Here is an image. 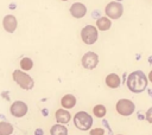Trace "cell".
Here are the masks:
<instances>
[{
    "label": "cell",
    "instance_id": "obj_1",
    "mask_svg": "<svg viewBox=\"0 0 152 135\" xmlns=\"http://www.w3.org/2000/svg\"><path fill=\"white\" fill-rule=\"evenodd\" d=\"M147 83H148V78L141 70L131 72L126 81L128 90L134 94H139V92H142L144 90H146Z\"/></svg>",
    "mask_w": 152,
    "mask_h": 135
},
{
    "label": "cell",
    "instance_id": "obj_2",
    "mask_svg": "<svg viewBox=\"0 0 152 135\" xmlns=\"http://www.w3.org/2000/svg\"><path fill=\"white\" fill-rule=\"evenodd\" d=\"M13 81L24 90H31L34 86V82L32 79V77L26 73V71L23 70H14L12 73Z\"/></svg>",
    "mask_w": 152,
    "mask_h": 135
},
{
    "label": "cell",
    "instance_id": "obj_3",
    "mask_svg": "<svg viewBox=\"0 0 152 135\" xmlns=\"http://www.w3.org/2000/svg\"><path fill=\"white\" fill-rule=\"evenodd\" d=\"M74 124L80 130H89L93 126V116L87 111H77L74 115Z\"/></svg>",
    "mask_w": 152,
    "mask_h": 135
},
{
    "label": "cell",
    "instance_id": "obj_4",
    "mask_svg": "<svg viewBox=\"0 0 152 135\" xmlns=\"http://www.w3.org/2000/svg\"><path fill=\"white\" fill-rule=\"evenodd\" d=\"M99 38V30L96 28V26L93 25H86L82 30H81V39L84 44L87 45H93L96 43Z\"/></svg>",
    "mask_w": 152,
    "mask_h": 135
},
{
    "label": "cell",
    "instance_id": "obj_5",
    "mask_svg": "<svg viewBox=\"0 0 152 135\" xmlns=\"http://www.w3.org/2000/svg\"><path fill=\"white\" fill-rule=\"evenodd\" d=\"M104 13H106V17H108L110 20L112 19H114V20L120 19L122 13H124V6L119 1H110L106 5Z\"/></svg>",
    "mask_w": 152,
    "mask_h": 135
},
{
    "label": "cell",
    "instance_id": "obj_6",
    "mask_svg": "<svg viewBox=\"0 0 152 135\" xmlns=\"http://www.w3.org/2000/svg\"><path fill=\"white\" fill-rule=\"evenodd\" d=\"M115 110L119 115L121 116H129L134 112L135 110V104L133 103V101L127 99V98H121L116 102L115 104Z\"/></svg>",
    "mask_w": 152,
    "mask_h": 135
},
{
    "label": "cell",
    "instance_id": "obj_7",
    "mask_svg": "<svg viewBox=\"0 0 152 135\" xmlns=\"http://www.w3.org/2000/svg\"><path fill=\"white\" fill-rule=\"evenodd\" d=\"M81 63H82V66L87 70H93L99 64V56L97 53L93 52V51H88L86 52L83 56H82V59H81Z\"/></svg>",
    "mask_w": 152,
    "mask_h": 135
},
{
    "label": "cell",
    "instance_id": "obj_8",
    "mask_svg": "<svg viewBox=\"0 0 152 135\" xmlns=\"http://www.w3.org/2000/svg\"><path fill=\"white\" fill-rule=\"evenodd\" d=\"M27 110L28 107L23 101H14L10 108V111L14 117H24L27 114Z\"/></svg>",
    "mask_w": 152,
    "mask_h": 135
},
{
    "label": "cell",
    "instance_id": "obj_9",
    "mask_svg": "<svg viewBox=\"0 0 152 135\" xmlns=\"http://www.w3.org/2000/svg\"><path fill=\"white\" fill-rule=\"evenodd\" d=\"M2 26H4V30L8 33H13L15 30H17V26H18V20L17 18L13 15V14H7L2 19Z\"/></svg>",
    "mask_w": 152,
    "mask_h": 135
},
{
    "label": "cell",
    "instance_id": "obj_10",
    "mask_svg": "<svg viewBox=\"0 0 152 135\" xmlns=\"http://www.w3.org/2000/svg\"><path fill=\"white\" fill-rule=\"evenodd\" d=\"M69 11H70V14L76 19H81L87 14V7L82 2H74L70 6Z\"/></svg>",
    "mask_w": 152,
    "mask_h": 135
},
{
    "label": "cell",
    "instance_id": "obj_11",
    "mask_svg": "<svg viewBox=\"0 0 152 135\" xmlns=\"http://www.w3.org/2000/svg\"><path fill=\"white\" fill-rule=\"evenodd\" d=\"M55 118L57 121V123H61V124H66L70 122L71 120V114L69 112V110L64 109V108H61V109H57L56 112H55Z\"/></svg>",
    "mask_w": 152,
    "mask_h": 135
},
{
    "label": "cell",
    "instance_id": "obj_12",
    "mask_svg": "<svg viewBox=\"0 0 152 135\" xmlns=\"http://www.w3.org/2000/svg\"><path fill=\"white\" fill-rule=\"evenodd\" d=\"M104 83H106V85H107L108 88H110V89H116V88L120 86L121 79H120L119 75L112 72V73L107 75V77H106V79H104Z\"/></svg>",
    "mask_w": 152,
    "mask_h": 135
},
{
    "label": "cell",
    "instance_id": "obj_13",
    "mask_svg": "<svg viewBox=\"0 0 152 135\" xmlns=\"http://www.w3.org/2000/svg\"><path fill=\"white\" fill-rule=\"evenodd\" d=\"M61 105H62V108H64L66 110L72 109L76 105V97L74 95H71V94L64 95L62 97V99H61Z\"/></svg>",
    "mask_w": 152,
    "mask_h": 135
},
{
    "label": "cell",
    "instance_id": "obj_14",
    "mask_svg": "<svg viewBox=\"0 0 152 135\" xmlns=\"http://www.w3.org/2000/svg\"><path fill=\"white\" fill-rule=\"evenodd\" d=\"M112 26V20L108 17H100L96 20V28L99 31H108Z\"/></svg>",
    "mask_w": 152,
    "mask_h": 135
},
{
    "label": "cell",
    "instance_id": "obj_15",
    "mask_svg": "<svg viewBox=\"0 0 152 135\" xmlns=\"http://www.w3.org/2000/svg\"><path fill=\"white\" fill-rule=\"evenodd\" d=\"M50 135H68V128L64 124H53L50 128Z\"/></svg>",
    "mask_w": 152,
    "mask_h": 135
},
{
    "label": "cell",
    "instance_id": "obj_16",
    "mask_svg": "<svg viewBox=\"0 0 152 135\" xmlns=\"http://www.w3.org/2000/svg\"><path fill=\"white\" fill-rule=\"evenodd\" d=\"M13 134V126L10 122L1 121L0 122V135H12Z\"/></svg>",
    "mask_w": 152,
    "mask_h": 135
},
{
    "label": "cell",
    "instance_id": "obj_17",
    "mask_svg": "<svg viewBox=\"0 0 152 135\" xmlns=\"http://www.w3.org/2000/svg\"><path fill=\"white\" fill-rule=\"evenodd\" d=\"M20 69L23 71H30L33 68V60L30 57H23L20 59Z\"/></svg>",
    "mask_w": 152,
    "mask_h": 135
},
{
    "label": "cell",
    "instance_id": "obj_18",
    "mask_svg": "<svg viewBox=\"0 0 152 135\" xmlns=\"http://www.w3.org/2000/svg\"><path fill=\"white\" fill-rule=\"evenodd\" d=\"M93 114H94L96 117L101 118V117H103V116L107 114V109H106V107H104L103 104H96V105L93 108Z\"/></svg>",
    "mask_w": 152,
    "mask_h": 135
},
{
    "label": "cell",
    "instance_id": "obj_19",
    "mask_svg": "<svg viewBox=\"0 0 152 135\" xmlns=\"http://www.w3.org/2000/svg\"><path fill=\"white\" fill-rule=\"evenodd\" d=\"M103 134H104V129L102 128H95L89 130V135H103Z\"/></svg>",
    "mask_w": 152,
    "mask_h": 135
},
{
    "label": "cell",
    "instance_id": "obj_20",
    "mask_svg": "<svg viewBox=\"0 0 152 135\" xmlns=\"http://www.w3.org/2000/svg\"><path fill=\"white\" fill-rule=\"evenodd\" d=\"M145 117H146V121L148 123H152V108H148L146 114H145Z\"/></svg>",
    "mask_w": 152,
    "mask_h": 135
},
{
    "label": "cell",
    "instance_id": "obj_21",
    "mask_svg": "<svg viewBox=\"0 0 152 135\" xmlns=\"http://www.w3.org/2000/svg\"><path fill=\"white\" fill-rule=\"evenodd\" d=\"M147 78H148V81L152 83V70L150 71V73H148V76H147Z\"/></svg>",
    "mask_w": 152,
    "mask_h": 135
},
{
    "label": "cell",
    "instance_id": "obj_22",
    "mask_svg": "<svg viewBox=\"0 0 152 135\" xmlns=\"http://www.w3.org/2000/svg\"><path fill=\"white\" fill-rule=\"evenodd\" d=\"M62 1H68V0H62Z\"/></svg>",
    "mask_w": 152,
    "mask_h": 135
},
{
    "label": "cell",
    "instance_id": "obj_23",
    "mask_svg": "<svg viewBox=\"0 0 152 135\" xmlns=\"http://www.w3.org/2000/svg\"><path fill=\"white\" fill-rule=\"evenodd\" d=\"M116 135H122V134H116Z\"/></svg>",
    "mask_w": 152,
    "mask_h": 135
}]
</instances>
